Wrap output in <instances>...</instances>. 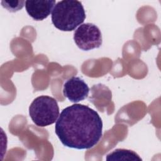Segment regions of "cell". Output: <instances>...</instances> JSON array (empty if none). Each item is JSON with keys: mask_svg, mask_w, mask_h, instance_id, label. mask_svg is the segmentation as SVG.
<instances>
[{"mask_svg": "<svg viewBox=\"0 0 161 161\" xmlns=\"http://www.w3.org/2000/svg\"><path fill=\"white\" fill-rule=\"evenodd\" d=\"M89 88L79 77H72L64 84L63 94L72 103H78L87 97Z\"/></svg>", "mask_w": 161, "mask_h": 161, "instance_id": "cell-5", "label": "cell"}, {"mask_svg": "<svg viewBox=\"0 0 161 161\" xmlns=\"http://www.w3.org/2000/svg\"><path fill=\"white\" fill-rule=\"evenodd\" d=\"M29 114L36 126L45 127L55 122L59 116V107L57 101L53 97L40 96L36 97L31 103Z\"/></svg>", "mask_w": 161, "mask_h": 161, "instance_id": "cell-3", "label": "cell"}, {"mask_svg": "<svg viewBox=\"0 0 161 161\" xmlns=\"http://www.w3.org/2000/svg\"><path fill=\"white\" fill-rule=\"evenodd\" d=\"M74 40L76 45L84 51L98 48L103 43L99 28L91 23L82 24L75 30Z\"/></svg>", "mask_w": 161, "mask_h": 161, "instance_id": "cell-4", "label": "cell"}, {"mask_svg": "<svg viewBox=\"0 0 161 161\" xmlns=\"http://www.w3.org/2000/svg\"><path fill=\"white\" fill-rule=\"evenodd\" d=\"M86 19L82 3L79 1H58L53 9L52 21L54 26L63 31H71L80 25Z\"/></svg>", "mask_w": 161, "mask_h": 161, "instance_id": "cell-2", "label": "cell"}, {"mask_svg": "<svg viewBox=\"0 0 161 161\" xmlns=\"http://www.w3.org/2000/svg\"><path fill=\"white\" fill-rule=\"evenodd\" d=\"M55 4V0H28L25 1V8L33 19L42 21L50 15Z\"/></svg>", "mask_w": 161, "mask_h": 161, "instance_id": "cell-6", "label": "cell"}, {"mask_svg": "<svg viewBox=\"0 0 161 161\" xmlns=\"http://www.w3.org/2000/svg\"><path fill=\"white\" fill-rule=\"evenodd\" d=\"M1 4L2 6L6 9H8L9 11L16 12L23 8V7L24 6V4H25V1H2Z\"/></svg>", "mask_w": 161, "mask_h": 161, "instance_id": "cell-8", "label": "cell"}, {"mask_svg": "<svg viewBox=\"0 0 161 161\" xmlns=\"http://www.w3.org/2000/svg\"><path fill=\"white\" fill-rule=\"evenodd\" d=\"M55 132L65 147L90 149L102 136L103 121L93 109L86 105L74 104L62 111L55 123Z\"/></svg>", "mask_w": 161, "mask_h": 161, "instance_id": "cell-1", "label": "cell"}, {"mask_svg": "<svg viewBox=\"0 0 161 161\" xmlns=\"http://www.w3.org/2000/svg\"><path fill=\"white\" fill-rule=\"evenodd\" d=\"M107 161H142V159L134 151L118 148L107 155Z\"/></svg>", "mask_w": 161, "mask_h": 161, "instance_id": "cell-7", "label": "cell"}]
</instances>
